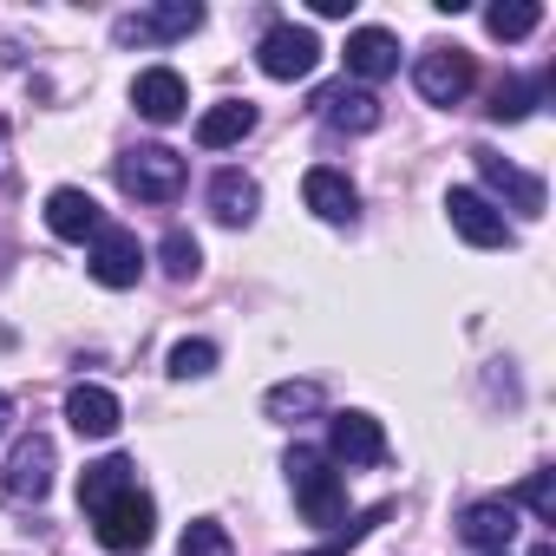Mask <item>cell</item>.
I'll list each match as a JSON object with an SVG mask.
<instances>
[{
    "mask_svg": "<svg viewBox=\"0 0 556 556\" xmlns=\"http://www.w3.org/2000/svg\"><path fill=\"white\" fill-rule=\"evenodd\" d=\"M321 406H328V393H321L315 380H282V387H268V393H262V413H268V419H282V426L315 419Z\"/></svg>",
    "mask_w": 556,
    "mask_h": 556,
    "instance_id": "21",
    "label": "cell"
},
{
    "mask_svg": "<svg viewBox=\"0 0 556 556\" xmlns=\"http://www.w3.org/2000/svg\"><path fill=\"white\" fill-rule=\"evenodd\" d=\"M289 484H295V504H302V517H308L315 530H334V523L348 517V484H341V471H334L321 452L295 445V452H289Z\"/></svg>",
    "mask_w": 556,
    "mask_h": 556,
    "instance_id": "2",
    "label": "cell"
},
{
    "mask_svg": "<svg viewBox=\"0 0 556 556\" xmlns=\"http://www.w3.org/2000/svg\"><path fill=\"white\" fill-rule=\"evenodd\" d=\"M255 131V105L249 99H223V105H210L203 118H197V144L203 151H229V144H242Z\"/></svg>",
    "mask_w": 556,
    "mask_h": 556,
    "instance_id": "19",
    "label": "cell"
},
{
    "mask_svg": "<svg viewBox=\"0 0 556 556\" xmlns=\"http://www.w3.org/2000/svg\"><path fill=\"white\" fill-rule=\"evenodd\" d=\"M8 413H14V400H8V393H0V432H8Z\"/></svg>",
    "mask_w": 556,
    "mask_h": 556,
    "instance_id": "30",
    "label": "cell"
},
{
    "mask_svg": "<svg viewBox=\"0 0 556 556\" xmlns=\"http://www.w3.org/2000/svg\"><path fill=\"white\" fill-rule=\"evenodd\" d=\"M197 27H203V8H197V0H164V8H151V14H125L112 34H118V47H157V40L197 34Z\"/></svg>",
    "mask_w": 556,
    "mask_h": 556,
    "instance_id": "7",
    "label": "cell"
},
{
    "mask_svg": "<svg viewBox=\"0 0 556 556\" xmlns=\"http://www.w3.org/2000/svg\"><path fill=\"white\" fill-rule=\"evenodd\" d=\"M210 210H216V223H229V229L255 223V210H262L255 177H242V170H216V177H210Z\"/></svg>",
    "mask_w": 556,
    "mask_h": 556,
    "instance_id": "20",
    "label": "cell"
},
{
    "mask_svg": "<svg viewBox=\"0 0 556 556\" xmlns=\"http://www.w3.org/2000/svg\"><path fill=\"white\" fill-rule=\"evenodd\" d=\"M255 66H262L268 79H282V86L308 79V73L321 66V40H315V27H295V21L268 27V34H262V47H255Z\"/></svg>",
    "mask_w": 556,
    "mask_h": 556,
    "instance_id": "4",
    "label": "cell"
},
{
    "mask_svg": "<svg viewBox=\"0 0 556 556\" xmlns=\"http://www.w3.org/2000/svg\"><path fill=\"white\" fill-rule=\"evenodd\" d=\"M302 203H308L321 223H354V210H361V190L348 184V170H334V164H315V170L302 177Z\"/></svg>",
    "mask_w": 556,
    "mask_h": 556,
    "instance_id": "15",
    "label": "cell"
},
{
    "mask_svg": "<svg viewBox=\"0 0 556 556\" xmlns=\"http://www.w3.org/2000/svg\"><path fill=\"white\" fill-rule=\"evenodd\" d=\"M530 556H556V543H536V549H530Z\"/></svg>",
    "mask_w": 556,
    "mask_h": 556,
    "instance_id": "31",
    "label": "cell"
},
{
    "mask_svg": "<svg viewBox=\"0 0 556 556\" xmlns=\"http://www.w3.org/2000/svg\"><path fill=\"white\" fill-rule=\"evenodd\" d=\"M177 556H236V543H229V530L216 517H197V523H184Z\"/></svg>",
    "mask_w": 556,
    "mask_h": 556,
    "instance_id": "23",
    "label": "cell"
},
{
    "mask_svg": "<svg viewBox=\"0 0 556 556\" xmlns=\"http://www.w3.org/2000/svg\"><path fill=\"white\" fill-rule=\"evenodd\" d=\"M157 255H164V275H170V282H190V275L203 268V249H197V236H190V229H170Z\"/></svg>",
    "mask_w": 556,
    "mask_h": 556,
    "instance_id": "24",
    "label": "cell"
},
{
    "mask_svg": "<svg viewBox=\"0 0 556 556\" xmlns=\"http://www.w3.org/2000/svg\"><path fill=\"white\" fill-rule=\"evenodd\" d=\"M348 8H354V0H315V14H321V21H348Z\"/></svg>",
    "mask_w": 556,
    "mask_h": 556,
    "instance_id": "29",
    "label": "cell"
},
{
    "mask_svg": "<svg viewBox=\"0 0 556 556\" xmlns=\"http://www.w3.org/2000/svg\"><path fill=\"white\" fill-rule=\"evenodd\" d=\"M387 517H393V504H374V510H361V517H354L348 530H334V536H328L321 549H308V556H348V549H354L361 536H374V530H380Z\"/></svg>",
    "mask_w": 556,
    "mask_h": 556,
    "instance_id": "26",
    "label": "cell"
},
{
    "mask_svg": "<svg viewBox=\"0 0 556 556\" xmlns=\"http://www.w3.org/2000/svg\"><path fill=\"white\" fill-rule=\"evenodd\" d=\"M210 367H216V348H210V341H177V348H170V374H177V380H203Z\"/></svg>",
    "mask_w": 556,
    "mask_h": 556,
    "instance_id": "27",
    "label": "cell"
},
{
    "mask_svg": "<svg viewBox=\"0 0 556 556\" xmlns=\"http://www.w3.org/2000/svg\"><path fill=\"white\" fill-rule=\"evenodd\" d=\"M478 157V170H484V184L497 190V197H510V210L517 216H543V177H530V170H517V164H504L497 151H471Z\"/></svg>",
    "mask_w": 556,
    "mask_h": 556,
    "instance_id": "16",
    "label": "cell"
},
{
    "mask_svg": "<svg viewBox=\"0 0 556 556\" xmlns=\"http://www.w3.org/2000/svg\"><path fill=\"white\" fill-rule=\"evenodd\" d=\"M47 229H53L60 242H92V236L105 229V210L92 203V190H73V184H60V190L47 197Z\"/></svg>",
    "mask_w": 556,
    "mask_h": 556,
    "instance_id": "12",
    "label": "cell"
},
{
    "mask_svg": "<svg viewBox=\"0 0 556 556\" xmlns=\"http://www.w3.org/2000/svg\"><path fill=\"white\" fill-rule=\"evenodd\" d=\"M510 504H530L543 523H556V478H549V471H530V478L517 484V497H510Z\"/></svg>",
    "mask_w": 556,
    "mask_h": 556,
    "instance_id": "28",
    "label": "cell"
},
{
    "mask_svg": "<svg viewBox=\"0 0 556 556\" xmlns=\"http://www.w3.org/2000/svg\"><path fill=\"white\" fill-rule=\"evenodd\" d=\"M328 452L341 465H387V432L374 413H341V419H328Z\"/></svg>",
    "mask_w": 556,
    "mask_h": 556,
    "instance_id": "11",
    "label": "cell"
},
{
    "mask_svg": "<svg viewBox=\"0 0 556 556\" xmlns=\"http://www.w3.org/2000/svg\"><path fill=\"white\" fill-rule=\"evenodd\" d=\"M497 556H504V549H497Z\"/></svg>",
    "mask_w": 556,
    "mask_h": 556,
    "instance_id": "33",
    "label": "cell"
},
{
    "mask_svg": "<svg viewBox=\"0 0 556 556\" xmlns=\"http://www.w3.org/2000/svg\"><path fill=\"white\" fill-rule=\"evenodd\" d=\"M118 419H125V406H118V393H112V387L79 380V387L66 393V426H73L79 439H112V432H118Z\"/></svg>",
    "mask_w": 556,
    "mask_h": 556,
    "instance_id": "13",
    "label": "cell"
},
{
    "mask_svg": "<svg viewBox=\"0 0 556 556\" xmlns=\"http://www.w3.org/2000/svg\"><path fill=\"white\" fill-rule=\"evenodd\" d=\"M458 536H465L471 549H484V556L510 549V536H517V504H510V497H478V504H465V510H458Z\"/></svg>",
    "mask_w": 556,
    "mask_h": 556,
    "instance_id": "10",
    "label": "cell"
},
{
    "mask_svg": "<svg viewBox=\"0 0 556 556\" xmlns=\"http://www.w3.org/2000/svg\"><path fill=\"white\" fill-rule=\"evenodd\" d=\"M184 157L170 151V144H138V151H125L118 157V184H125V197H138V203H177V190H184Z\"/></svg>",
    "mask_w": 556,
    "mask_h": 556,
    "instance_id": "3",
    "label": "cell"
},
{
    "mask_svg": "<svg viewBox=\"0 0 556 556\" xmlns=\"http://www.w3.org/2000/svg\"><path fill=\"white\" fill-rule=\"evenodd\" d=\"M131 105H138L151 125H177V118H184V105H190V86H184V73H170V66H151V73H138V86H131Z\"/></svg>",
    "mask_w": 556,
    "mask_h": 556,
    "instance_id": "14",
    "label": "cell"
},
{
    "mask_svg": "<svg viewBox=\"0 0 556 556\" xmlns=\"http://www.w3.org/2000/svg\"><path fill=\"white\" fill-rule=\"evenodd\" d=\"M530 105H536V86H530V79H504L484 112H491L497 125H517V118H530Z\"/></svg>",
    "mask_w": 556,
    "mask_h": 556,
    "instance_id": "25",
    "label": "cell"
},
{
    "mask_svg": "<svg viewBox=\"0 0 556 556\" xmlns=\"http://www.w3.org/2000/svg\"><path fill=\"white\" fill-rule=\"evenodd\" d=\"M315 105H321V118H328L334 131H380V118H387V105H380L367 86H328Z\"/></svg>",
    "mask_w": 556,
    "mask_h": 556,
    "instance_id": "17",
    "label": "cell"
},
{
    "mask_svg": "<svg viewBox=\"0 0 556 556\" xmlns=\"http://www.w3.org/2000/svg\"><path fill=\"white\" fill-rule=\"evenodd\" d=\"M445 216H452V229H458L471 249H510V223H504V210H497L484 190H452V197H445Z\"/></svg>",
    "mask_w": 556,
    "mask_h": 556,
    "instance_id": "8",
    "label": "cell"
},
{
    "mask_svg": "<svg viewBox=\"0 0 556 556\" xmlns=\"http://www.w3.org/2000/svg\"><path fill=\"white\" fill-rule=\"evenodd\" d=\"M8 497H21V504H40L47 491H53V439L47 432H27L21 445H14V458H8Z\"/></svg>",
    "mask_w": 556,
    "mask_h": 556,
    "instance_id": "9",
    "label": "cell"
},
{
    "mask_svg": "<svg viewBox=\"0 0 556 556\" xmlns=\"http://www.w3.org/2000/svg\"><path fill=\"white\" fill-rule=\"evenodd\" d=\"M79 510L92 517V536L118 556L144 549L157 536V504L151 491L138 484V465L131 458H99L79 471Z\"/></svg>",
    "mask_w": 556,
    "mask_h": 556,
    "instance_id": "1",
    "label": "cell"
},
{
    "mask_svg": "<svg viewBox=\"0 0 556 556\" xmlns=\"http://www.w3.org/2000/svg\"><path fill=\"white\" fill-rule=\"evenodd\" d=\"M348 73L354 79H393L400 73V40L387 27H354L348 34Z\"/></svg>",
    "mask_w": 556,
    "mask_h": 556,
    "instance_id": "18",
    "label": "cell"
},
{
    "mask_svg": "<svg viewBox=\"0 0 556 556\" xmlns=\"http://www.w3.org/2000/svg\"><path fill=\"white\" fill-rule=\"evenodd\" d=\"M86 268H92V282H99V289H131L138 275H144V249H138V236H131V229L105 223V229L92 236Z\"/></svg>",
    "mask_w": 556,
    "mask_h": 556,
    "instance_id": "6",
    "label": "cell"
},
{
    "mask_svg": "<svg viewBox=\"0 0 556 556\" xmlns=\"http://www.w3.org/2000/svg\"><path fill=\"white\" fill-rule=\"evenodd\" d=\"M471 79H478V66H471V53H458V47H432V53H419V66H413V86H419L426 105H458V99L471 92Z\"/></svg>",
    "mask_w": 556,
    "mask_h": 556,
    "instance_id": "5",
    "label": "cell"
},
{
    "mask_svg": "<svg viewBox=\"0 0 556 556\" xmlns=\"http://www.w3.org/2000/svg\"><path fill=\"white\" fill-rule=\"evenodd\" d=\"M484 27L497 40H530L543 27V8H536V0H497V8H484Z\"/></svg>",
    "mask_w": 556,
    "mask_h": 556,
    "instance_id": "22",
    "label": "cell"
},
{
    "mask_svg": "<svg viewBox=\"0 0 556 556\" xmlns=\"http://www.w3.org/2000/svg\"><path fill=\"white\" fill-rule=\"evenodd\" d=\"M0 138H8V125H0Z\"/></svg>",
    "mask_w": 556,
    "mask_h": 556,
    "instance_id": "32",
    "label": "cell"
}]
</instances>
